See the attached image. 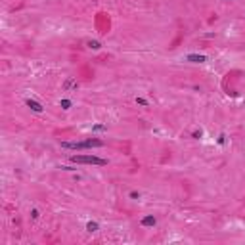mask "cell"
I'll use <instances>...</instances> for the list:
<instances>
[{
    "label": "cell",
    "instance_id": "6da1fadb",
    "mask_svg": "<svg viewBox=\"0 0 245 245\" xmlns=\"http://www.w3.org/2000/svg\"><path fill=\"white\" fill-rule=\"evenodd\" d=\"M61 148H65V149H90V148H103V142L96 140V138H90V140H84V142H61Z\"/></svg>",
    "mask_w": 245,
    "mask_h": 245
},
{
    "label": "cell",
    "instance_id": "7a4b0ae2",
    "mask_svg": "<svg viewBox=\"0 0 245 245\" xmlns=\"http://www.w3.org/2000/svg\"><path fill=\"white\" fill-rule=\"evenodd\" d=\"M69 161H71V163H77V165H100V167L107 165L105 159L96 157V155H71Z\"/></svg>",
    "mask_w": 245,
    "mask_h": 245
},
{
    "label": "cell",
    "instance_id": "3957f363",
    "mask_svg": "<svg viewBox=\"0 0 245 245\" xmlns=\"http://www.w3.org/2000/svg\"><path fill=\"white\" fill-rule=\"evenodd\" d=\"M186 61H192V63H205L207 56H203V54H188Z\"/></svg>",
    "mask_w": 245,
    "mask_h": 245
},
{
    "label": "cell",
    "instance_id": "277c9868",
    "mask_svg": "<svg viewBox=\"0 0 245 245\" xmlns=\"http://www.w3.org/2000/svg\"><path fill=\"white\" fill-rule=\"evenodd\" d=\"M25 103H27V107H31V109H33L35 113H42V111H44V107H42V105H40L37 100H31V98H29Z\"/></svg>",
    "mask_w": 245,
    "mask_h": 245
},
{
    "label": "cell",
    "instance_id": "5b68a950",
    "mask_svg": "<svg viewBox=\"0 0 245 245\" xmlns=\"http://www.w3.org/2000/svg\"><path fill=\"white\" fill-rule=\"evenodd\" d=\"M140 224H142V226H146V228H149V226H155V224H157V218L149 214V217H144V218H142V222H140Z\"/></svg>",
    "mask_w": 245,
    "mask_h": 245
},
{
    "label": "cell",
    "instance_id": "8992f818",
    "mask_svg": "<svg viewBox=\"0 0 245 245\" xmlns=\"http://www.w3.org/2000/svg\"><path fill=\"white\" fill-rule=\"evenodd\" d=\"M63 88H65V90H77V88H79V82H77L75 79H65Z\"/></svg>",
    "mask_w": 245,
    "mask_h": 245
},
{
    "label": "cell",
    "instance_id": "52a82bcc",
    "mask_svg": "<svg viewBox=\"0 0 245 245\" xmlns=\"http://www.w3.org/2000/svg\"><path fill=\"white\" fill-rule=\"evenodd\" d=\"M98 230H100V226H98V222H88L86 224V232H90V234H94V232H98Z\"/></svg>",
    "mask_w": 245,
    "mask_h": 245
},
{
    "label": "cell",
    "instance_id": "ba28073f",
    "mask_svg": "<svg viewBox=\"0 0 245 245\" xmlns=\"http://www.w3.org/2000/svg\"><path fill=\"white\" fill-rule=\"evenodd\" d=\"M86 46H88V48H92V50H100V48H102V44H100L98 40H88Z\"/></svg>",
    "mask_w": 245,
    "mask_h": 245
},
{
    "label": "cell",
    "instance_id": "9c48e42d",
    "mask_svg": "<svg viewBox=\"0 0 245 245\" xmlns=\"http://www.w3.org/2000/svg\"><path fill=\"white\" fill-rule=\"evenodd\" d=\"M59 105H61V107H63V109H71V105H73V102H71V100H61V102H59Z\"/></svg>",
    "mask_w": 245,
    "mask_h": 245
},
{
    "label": "cell",
    "instance_id": "30bf717a",
    "mask_svg": "<svg viewBox=\"0 0 245 245\" xmlns=\"http://www.w3.org/2000/svg\"><path fill=\"white\" fill-rule=\"evenodd\" d=\"M136 103H138V105H144V107H146V105H148V100H146V98H136Z\"/></svg>",
    "mask_w": 245,
    "mask_h": 245
},
{
    "label": "cell",
    "instance_id": "8fae6325",
    "mask_svg": "<svg viewBox=\"0 0 245 245\" xmlns=\"http://www.w3.org/2000/svg\"><path fill=\"white\" fill-rule=\"evenodd\" d=\"M192 136H193V138H197V140H199V138L203 136V132H201V130H193V134H192Z\"/></svg>",
    "mask_w": 245,
    "mask_h": 245
},
{
    "label": "cell",
    "instance_id": "7c38bea8",
    "mask_svg": "<svg viewBox=\"0 0 245 245\" xmlns=\"http://www.w3.org/2000/svg\"><path fill=\"white\" fill-rule=\"evenodd\" d=\"M31 217H33V218L37 220V218L40 217V214H38V211H37V209H33V211H31Z\"/></svg>",
    "mask_w": 245,
    "mask_h": 245
},
{
    "label": "cell",
    "instance_id": "4fadbf2b",
    "mask_svg": "<svg viewBox=\"0 0 245 245\" xmlns=\"http://www.w3.org/2000/svg\"><path fill=\"white\" fill-rule=\"evenodd\" d=\"M92 130H96V132H102V130H105V127H103V125H96V127L92 128Z\"/></svg>",
    "mask_w": 245,
    "mask_h": 245
},
{
    "label": "cell",
    "instance_id": "5bb4252c",
    "mask_svg": "<svg viewBox=\"0 0 245 245\" xmlns=\"http://www.w3.org/2000/svg\"><path fill=\"white\" fill-rule=\"evenodd\" d=\"M217 142H218V144H220V146H222V144H224V142H226V136H224V134H220V136H218V140H217Z\"/></svg>",
    "mask_w": 245,
    "mask_h": 245
},
{
    "label": "cell",
    "instance_id": "9a60e30c",
    "mask_svg": "<svg viewBox=\"0 0 245 245\" xmlns=\"http://www.w3.org/2000/svg\"><path fill=\"white\" fill-rule=\"evenodd\" d=\"M130 197H132V199H138V197H140V193H136V192H130Z\"/></svg>",
    "mask_w": 245,
    "mask_h": 245
},
{
    "label": "cell",
    "instance_id": "2e32d148",
    "mask_svg": "<svg viewBox=\"0 0 245 245\" xmlns=\"http://www.w3.org/2000/svg\"><path fill=\"white\" fill-rule=\"evenodd\" d=\"M230 2H232V0H230Z\"/></svg>",
    "mask_w": 245,
    "mask_h": 245
}]
</instances>
